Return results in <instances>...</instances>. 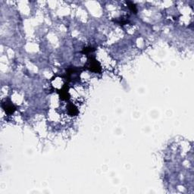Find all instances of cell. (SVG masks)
Instances as JSON below:
<instances>
[{"instance_id": "3", "label": "cell", "mask_w": 194, "mask_h": 194, "mask_svg": "<svg viewBox=\"0 0 194 194\" xmlns=\"http://www.w3.org/2000/svg\"><path fill=\"white\" fill-rule=\"evenodd\" d=\"M68 90H69V87L68 86V84H65L63 86L62 89L59 91V96H60V99L62 100H68L70 99V94L68 93Z\"/></svg>"}, {"instance_id": "2", "label": "cell", "mask_w": 194, "mask_h": 194, "mask_svg": "<svg viewBox=\"0 0 194 194\" xmlns=\"http://www.w3.org/2000/svg\"><path fill=\"white\" fill-rule=\"evenodd\" d=\"M2 109L8 115H11L16 111V107L11 101H6L2 104Z\"/></svg>"}, {"instance_id": "6", "label": "cell", "mask_w": 194, "mask_h": 194, "mask_svg": "<svg viewBox=\"0 0 194 194\" xmlns=\"http://www.w3.org/2000/svg\"><path fill=\"white\" fill-rule=\"evenodd\" d=\"M95 49L93 47H86L83 49L82 53L85 54V55H89V54L92 53L93 52H94Z\"/></svg>"}, {"instance_id": "1", "label": "cell", "mask_w": 194, "mask_h": 194, "mask_svg": "<svg viewBox=\"0 0 194 194\" xmlns=\"http://www.w3.org/2000/svg\"><path fill=\"white\" fill-rule=\"evenodd\" d=\"M85 68L94 73H100L102 71L101 65L94 56L89 57L87 65H85Z\"/></svg>"}, {"instance_id": "4", "label": "cell", "mask_w": 194, "mask_h": 194, "mask_svg": "<svg viewBox=\"0 0 194 194\" xmlns=\"http://www.w3.org/2000/svg\"><path fill=\"white\" fill-rule=\"evenodd\" d=\"M67 109H68V114L71 116H76V115H77L78 113H79V111H78L77 108L73 103H69L68 105V106H67Z\"/></svg>"}, {"instance_id": "7", "label": "cell", "mask_w": 194, "mask_h": 194, "mask_svg": "<svg viewBox=\"0 0 194 194\" xmlns=\"http://www.w3.org/2000/svg\"><path fill=\"white\" fill-rule=\"evenodd\" d=\"M114 21L116 23H118V24H121V25H124V24H126L127 23H128V21L127 20V19H124L123 17H121L119 20H114Z\"/></svg>"}, {"instance_id": "5", "label": "cell", "mask_w": 194, "mask_h": 194, "mask_svg": "<svg viewBox=\"0 0 194 194\" xmlns=\"http://www.w3.org/2000/svg\"><path fill=\"white\" fill-rule=\"evenodd\" d=\"M126 3L128 4V8H129V9L131 10L133 13L136 14V13L137 12V6H136V5L134 2H131V1H127Z\"/></svg>"}]
</instances>
